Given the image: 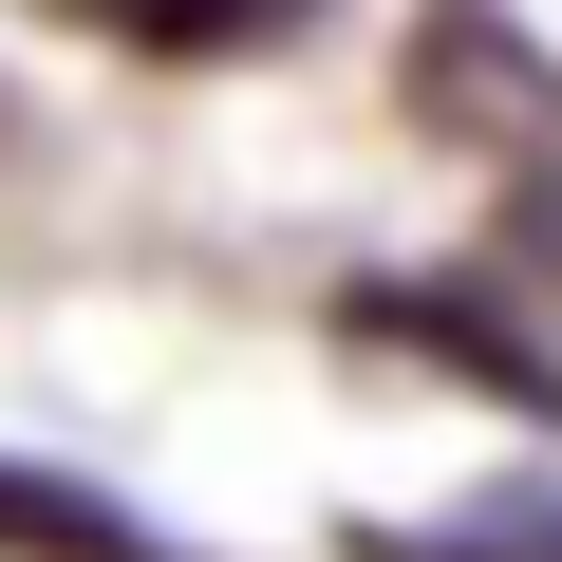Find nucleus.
<instances>
[{"label": "nucleus", "instance_id": "7ed1b4c3", "mask_svg": "<svg viewBox=\"0 0 562 562\" xmlns=\"http://www.w3.org/2000/svg\"><path fill=\"white\" fill-rule=\"evenodd\" d=\"M0 562H188V543L132 525V506L76 487V469H20V450H0Z\"/></svg>", "mask_w": 562, "mask_h": 562}, {"label": "nucleus", "instance_id": "f257e3e1", "mask_svg": "<svg viewBox=\"0 0 562 562\" xmlns=\"http://www.w3.org/2000/svg\"><path fill=\"white\" fill-rule=\"evenodd\" d=\"M413 113L469 132V150H562V76L525 57V20H487V0H431L413 20Z\"/></svg>", "mask_w": 562, "mask_h": 562}, {"label": "nucleus", "instance_id": "f03ea898", "mask_svg": "<svg viewBox=\"0 0 562 562\" xmlns=\"http://www.w3.org/2000/svg\"><path fill=\"white\" fill-rule=\"evenodd\" d=\"M357 338H413L431 375H469V394H506V413H562V357H543V338H506L487 301H431V281H357Z\"/></svg>", "mask_w": 562, "mask_h": 562}, {"label": "nucleus", "instance_id": "20e7f679", "mask_svg": "<svg viewBox=\"0 0 562 562\" xmlns=\"http://www.w3.org/2000/svg\"><path fill=\"white\" fill-rule=\"evenodd\" d=\"M38 20H94V38H132V57H225V38L281 20V0H38Z\"/></svg>", "mask_w": 562, "mask_h": 562}]
</instances>
